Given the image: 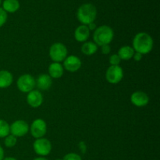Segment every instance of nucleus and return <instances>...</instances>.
Here are the masks:
<instances>
[{
  "label": "nucleus",
  "instance_id": "obj_1",
  "mask_svg": "<svg viewBox=\"0 0 160 160\" xmlns=\"http://www.w3.org/2000/svg\"><path fill=\"white\" fill-rule=\"evenodd\" d=\"M133 46L135 52L145 55L152 50L154 42L150 34L145 32H140L134 36L133 39Z\"/></svg>",
  "mask_w": 160,
  "mask_h": 160
},
{
  "label": "nucleus",
  "instance_id": "obj_2",
  "mask_svg": "<svg viewBox=\"0 0 160 160\" xmlns=\"http://www.w3.org/2000/svg\"><path fill=\"white\" fill-rule=\"evenodd\" d=\"M97 17V9L92 3L81 5L77 12V18L83 25H88L95 22Z\"/></svg>",
  "mask_w": 160,
  "mask_h": 160
},
{
  "label": "nucleus",
  "instance_id": "obj_3",
  "mask_svg": "<svg viewBox=\"0 0 160 160\" xmlns=\"http://www.w3.org/2000/svg\"><path fill=\"white\" fill-rule=\"evenodd\" d=\"M114 37V32L112 28L108 25H102L98 27L93 34L94 42L98 46L109 45Z\"/></svg>",
  "mask_w": 160,
  "mask_h": 160
},
{
  "label": "nucleus",
  "instance_id": "obj_4",
  "mask_svg": "<svg viewBox=\"0 0 160 160\" xmlns=\"http://www.w3.org/2000/svg\"><path fill=\"white\" fill-rule=\"evenodd\" d=\"M68 51L64 44L61 42H56L52 44L49 48V56L54 62H63L64 59L67 57Z\"/></svg>",
  "mask_w": 160,
  "mask_h": 160
},
{
  "label": "nucleus",
  "instance_id": "obj_5",
  "mask_svg": "<svg viewBox=\"0 0 160 160\" xmlns=\"http://www.w3.org/2000/svg\"><path fill=\"white\" fill-rule=\"evenodd\" d=\"M52 143L49 140L45 138H38L33 143V149L34 152L42 157L48 156L52 151Z\"/></svg>",
  "mask_w": 160,
  "mask_h": 160
},
{
  "label": "nucleus",
  "instance_id": "obj_6",
  "mask_svg": "<svg viewBox=\"0 0 160 160\" xmlns=\"http://www.w3.org/2000/svg\"><path fill=\"white\" fill-rule=\"evenodd\" d=\"M17 85L20 92L23 93H28L31 91L34 90L35 88V79L32 75L25 73L18 78Z\"/></svg>",
  "mask_w": 160,
  "mask_h": 160
},
{
  "label": "nucleus",
  "instance_id": "obj_7",
  "mask_svg": "<svg viewBox=\"0 0 160 160\" xmlns=\"http://www.w3.org/2000/svg\"><path fill=\"white\" fill-rule=\"evenodd\" d=\"M29 131V125L25 120H18L9 125V134L16 138L23 137Z\"/></svg>",
  "mask_w": 160,
  "mask_h": 160
},
{
  "label": "nucleus",
  "instance_id": "obj_8",
  "mask_svg": "<svg viewBox=\"0 0 160 160\" xmlns=\"http://www.w3.org/2000/svg\"><path fill=\"white\" fill-rule=\"evenodd\" d=\"M30 131L33 138L35 139L42 138L47 133V124L42 119H36L30 127Z\"/></svg>",
  "mask_w": 160,
  "mask_h": 160
},
{
  "label": "nucleus",
  "instance_id": "obj_9",
  "mask_svg": "<svg viewBox=\"0 0 160 160\" xmlns=\"http://www.w3.org/2000/svg\"><path fill=\"white\" fill-rule=\"evenodd\" d=\"M123 78V70L120 66H110L106 73V81L112 84L120 83Z\"/></svg>",
  "mask_w": 160,
  "mask_h": 160
},
{
  "label": "nucleus",
  "instance_id": "obj_10",
  "mask_svg": "<svg viewBox=\"0 0 160 160\" xmlns=\"http://www.w3.org/2000/svg\"><path fill=\"white\" fill-rule=\"evenodd\" d=\"M82 62L81 59L74 55L68 56L63 61V68L69 72H77L81 69Z\"/></svg>",
  "mask_w": 160,
  "mask_h": 160
},
{
  "label": "nucleus",
  "instance_id": "obj_11",
  "mask_svg": "<svg viewBox=\"0 0 160 160\" xmlns=\"http://www.w3.org/2000/svg\"><path fill=\"white\" fill-rule=\"evenodd\" d=\"M27 102L31 107L38 108L43 102V95L39 90L31 91L27 95Z\"/></svg>",
  "mask_w": 160,
  "mask_h": 160
},
{
  "label": "nucleus",
  "instance_id": "obj_12",
  "mask_svg": "<svg viewBox=\"0 0 160 160\" xmlns=\"http://www.w3.org/2000/svg\"><path fill=\"white\" fill-rule=\"evenodd\" d=\"M131 102L134 106L137 107H144L149 102V97L145 92L138 91L131 95Z\"/></svg>",
  "mask_w": 160,
  "mask_h": 160
},
{
  "label": "nucleus",
  "instance_id": "obj_13",
  "mask_svg": "<svg viewBox=\"0 0 160 160\" xmlns=\"http://www.w3.org/2000/svg\"><path fill=\"white\" fill-rule=\"evenodd\" d=\"M35 84L38 90L46 91L51 88L52 84V78L46 73H42L35 80Z\"/></svg>",
  "mask_w": 160,
  "mask_h": 160
},
{
  "label": "nucleus",
  "instance_id": "obj_14",
  "mask_svg": "<svg viewBox=\"0 0 160 160\" xmlns=\"http://www.w3.org/2000/svg\"><path fill=\"white\" fill-rule=\"evenodd\" d=\"M90 36V31L87 25H80L74 31V38L78 42H85Z\"/></svg>",
  "mask_w": 160,
  "mask_h": 160
},
{
  "label": "nucleus",
  "instance_id": "obj_15",
  "mask_svg": "<svg viewBox=\"0 0 160 160\" xmlns=\"http://www.w3.org/2000/svg\"><path fill=\"white\" fill-rule=\"evenodd\" d=\"M64 68L59 62H52L48 67V75L52 78L59 79L63 75Z\"/></svg>",
  "mask_w": 160,
  "mask_h": 160
},
{
  "label": "nucleus",
  "instance_id": "obj_16",
  "mask_svg": "<svg viewBox=\"0 0 160 160\" xmlns=\"http://www.w3.org/2000/svg\"><path fill=\"white\" fill-rule=\"evenodd\" d=\"M13 81L12 74L8 70H0V88L10 87Z\"/></svg>",
  "mask_w": 160,
  "mask_h": 160
},
{
  "label": "nucleus",
  "instance_id": "obj_17",
  "mask_svg": "<svg viewBox=\"0 0 160 160\" xmlns=\"http://www.w3.org/2000/svg\"><path fill=\"white\" fill-rule=\"evenodd\" d=\"M2 4V8L6 12H10V13L17 12L20 6V2L18 0H4Z\"/></svg>",
  "mask_w": 160,
  "mask_h": 160
},
{
  "label": "nucleus",
  "instance_id": "obj_18",
  "mask_svg": "<svg viewBox=\"0 0 160 160\" xmlns=\"http://www.w3.org/2000/svg\"><path fill=\"white\" fill-rule=\"evenodd\" d=\"M134 48L129 45H124L119 49L117 55L121 59V60H129L132 59L134 54Z\"/></svg>",
  "mask_w": 160,
  "mask_h": 160
},
{
  "label": "nucleus",
  "instance_id": "obj_19",
  "mask_svg": "<svg viewBox=\"0 0 160 160\" xmlns=\"http://www.w3.org/2000/svg\"><path fill=\"white\" fill-rule=\"evenodd\" d=\"M98 51V45L94 42H85L81 46V52L85 56H90Z\"/></svg>",
  "mask_w": 160,
  "mask_h": 160
},
{
  "label": "nucleus",
  "instance_id": "obj_20",
  "mask_svg": "<svg viewBox=\"0 0 160 160\" xmlns=\"http://www.w3.org/2000/svg\"><path fill=\"white\" fill-rule=\"evenodd\" d=\"M9 134V124L4 120L0 119V138H4Z\"/></svg>",
  "mask_w": 160,
  "mask_h": 160
},
{
  "label": "nucleus",
  "instance_id": "obj_21",
  "mask_svg": "<svg viewBox=\"0 0 160 160\" xmlns=\"http://www.w3.org/2000/svg\"><path fill=\"white\" fill-rule=\"evenodd\" d=\"M17 143V138H16L15 136L12 135V134H9V135L6 136L4 140V145L5 146L7 147V148H12V147L15 146Z\"/></svg>",
  "mask_w": 160,
  "mask_h": 160
},
{
  "label": "nucleus",
  "instance_id": "obj_22",
  "mask_svg": "<svg viewBox=\"0 0 160 160\" xmlns=\"http://www.w3.org/2000/svg\"><path fill=\"white\" fill-rule=\"evenodd\" d=\"M109 64L111 66H120V62H121V59L119 57L117 54H112L109 57Z\"/></svg>",
  "mask_w": 160,
  "mask_h": 160
},
{
  "label": "nucleus",
  "instance_id": "obj_23",
  "mask_svg": "<svg viewBox=\"0 0 160 160\" xmlns=\"http://www.w3.org/2000/svg\"><path fill=\"white\" fill-rule=\"evenodd\" d=\"M8 15L7 12L4 10L2 7H0V28L3 26L7 21Z\"/></svg>",
  "mask_w": 160,
  "mask_h": 160
},
{
  "label": "nucleus",
  "instance_id": "obj_24",
  "mask_svg": "<svg viewBox=\"0 0 160 160\" xmlns=\"http://www.w3.org/2000/svg\"><path fill=\"white\" fill-rule=\"evenodd\" d=\"M62 160H82L81 156L74 152H70L68 154L65 155L62 158Z\"/></svg>",
  "mask_w": 160,
  "mask_h": 160
},
{
  "label": "nucleus",
  "instance_id": "obj_25",
  "mask_svg": "<svg viewBox=\"0 0 160 160\" xmlns=\"http://www.w3.org/2000/svg\"><path fill=\"white\" fill-rule=\"evenodd\" d=\"M101 52L104 55H109L111 52V47L109 45H105L101 46Z\"/></svg>",
  "mask_w": 160,
  "mask_h": 160
},
{
  "label": "nucleus",
  "instance_id": "obj_26",
  "mask_svg": "<svg viewBox=\"0 0 160 160\" xmlns=\"http://www.w3.org/2000/svg\"><path fill=\"white\" fill-rule=\"evenodd\" d=\"M142 56H143V55H142L141 53L134 52V56H133V59H134V61H136V62H140L142 59Z\"/></svg>",
  "mask_w": 160,
  "mask_h": 160
},
{
  "label": "nucleus",
  "instance_id": "obj_27",
  "mask_svg": "<svg viewBox=\"0 0 160 160\" xmlns=\"http://www.w3.org/2000/svg\"><path fill=\"white\" fill-rule=\"evenodd\" d=\"M88 26V29H89V31H95V30H96V28H97V26H96V24H95V22H93V23H89L88 25H87Z\"/></svg>",
  "mask_w": 160,
  "mask_h": 160
},
{
  "label": "nucleus",
  "instance_id": "obj_28",
  "mask_svg": "<svg viewBox=\"0 0 160 160\" xmlns=\"http://www.w3.org/2000/svg\"><path fill=\"white\" fill-rule=\"evenodd\" d=\"M3 159H4V150L2 147L0 145V160H2Z\"/></svg>",
  "mask_w": 160,
  "mask_h": 160
},
{
  "label": "nucleus",
  "instance_id": "obj_29",
  "mask_svg": "<svg viewBox=\"0 0 160 160\" xmlns=\"http://www.w3.org/2000/svg\"><path fill=\"white\" fill-rule=\"evenodd\" d=\"M34 160H48V159H46L45 157H42V156H40V157H38V158H35Z\"/></svg>",
  "mask_w": 160,
  "mask_h": 160
},
{
  "label": "nucleus",
  "instance_id": "obj_30",
  "mask_svg": "<svg viewBox=\"0 0 160 160\" xmlns=\"http://www.w3.org/2000/svg\"><path fill=\"white\" fill-rule=\"evenodd\" d=\"M2 160H17V159L13 157H6V158H4Z\"/></svg>",
  "mask_w": 160,
  "mask_h": 160
},
{
  "label": "nucleus",
  "instance_id": "obj_31",
  "mask_svg": "<svg viewBox=\"0 0 160 160\" xmlns=\"http://www.w3.org/2000/svg\"><path fill=\"white\" fill-rule=\"evenodd\" d=\"M2 0H0V6H1V5H2Z\"/></svg>",
  "mask_w": 160,
  "mask_h": 160
},
{
  "label": "nucleus",
  "instance_id": "obj_32",
  "mask_svg": "<svg viewBox=\"0 0 160 160\" xmlns=\"http://www.w3.org/2000/svg\"><path fill=\"white\" fill-rule=\"evenodd\" d=\"M55 160H62V159H55Z\"/></svg>",
  "mask_w": 160,
  "mask_h": 160
}]
</instances>
